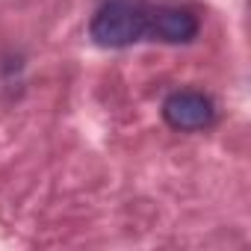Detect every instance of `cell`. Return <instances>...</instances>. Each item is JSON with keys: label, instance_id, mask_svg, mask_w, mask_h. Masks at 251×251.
<instances>
[{"label": "cell", "instance_id": "1", "mask_svg": "<svg viewBox=\"0 0 251 251\" xmlns=\"http://www.w3.org/2000/svg\"><path fill=\"white\" fill-rule=\"evenodd\" d=\"M151 6L142 0H106L92 15L89 36L100 48H130L148 39Z\"/></svg>", "mask_w": 251, "mask_h": 251}, {"label": "cell", "instance_id": "3", "mask_svg": "<svg viewBox=\"0 0 251 251\" xmlns=\"http://www.w3.org/2000/svg\"><path fill=\"white\" fill-rule=\"evenodd\" d=\"M201 21L186 6H151V24L148 39L166 42V45H186L198 36Z\"/></svg>", "mask_w": 251, "mask_h": 251}, {"label": "cell", "instance_id": "2", "mask_svg": "<svg viewBox=\"0 0 251 251\" xmlns=\"http://www.w3.org/2000/svg\"><path fill=\"white\" fill-rule=\"evenodd\" d=\"M163 118L175 130H204L216 121V103L204 92L180 89L163 100Z\"/></svg>", "mask_w": 251, "mask_h": 251}]
</instances>
